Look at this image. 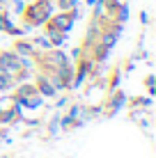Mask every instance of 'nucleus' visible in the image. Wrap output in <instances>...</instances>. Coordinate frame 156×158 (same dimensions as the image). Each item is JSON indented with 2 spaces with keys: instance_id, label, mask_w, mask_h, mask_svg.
Masks as SVG:
<instances>
[{
  "instance_id": "2eb2a0df",
  "label": "nucleus",
  "mask_w": 156,
  "mask_h": 158,
  "mask_svg": "<svg viewBox=\"0 0 156 158\" xmlns=\"http://www.w3.org/2000/svg\"><path fill=\"white\" fill-rule=\"evenodd\" d=\"M87 5H96V0H87Z\"/></svg>"
},
{
  "instance_id": "ddd939ff",
  "label": "nucleus",
  "mask_w": 156,
  "mask_h": 158,
  "mask_svg": "<svg viewBox=\"0 0 156 158\" xmlns=\"http://www.w3.org/2000/svg\"><path fill=\"white\" fill-rule=\"evenodd\" d=\"M35 44H37V46H41V48H46V51L51 48V41H48L46 37H39V39H35Z\"/></svg>"
},
{
  "instance_id": "9d476101",
  "label": "nucleus",
  "mask_w": 156,
  "mask_h": 158,
  "mask_svg": "<svg viewBox=\"0 0 156 158\" xmlns=\"http://www.w3.org/2000/svg\"><path fill=\"white\" fill-rule=\"evenodd\" d=\"M57 2V7L62 9V12H67V9H74V7H78V0H55Z\"/></svg>"
},
{
  "instance_id": "7ed1b4c3",
  "label": "nucleus",
  "mask_w": 156,
  "mask_h": 158,
  "mask_svg": "<svg viewBox=\"0 0 156 158\" xmlns=\"http://www.w3.org/2000/svg\"><path fill=\"white\" fill-rule=\"evenodd\" d=\"M14 103H19V106H25V108H37L41 103V94L37 92L35 85H21L19 89H16V94L12 96Z\"/></svg>"
},
{
  "instance_id": "0eeeda50",
  "label": "nucleus",
  "mask_w": 156,
  "mask_h": 158,
  "mask_svg": "<svg viewBox=\"0 0 156 158\" xmlns=\"http://www.w3.org/2000/svg\"><path fill=\"white\" fill-rule=\"evenodd\" d=\"M12 51L16 53V55H21V57H32V55H35V46H32L30 41H25V39L14 41V48H12Z\"/></svg>"
},
{
  "instance_id": "1a4fd4ad",
  "label": "nucleus",
  "mask_w": 156,
  "mask_h": 158,
  "mask_svg": "<svg viewBox=\"0 0 156 158\" xmlns=\"http://www.w3.org/2000/svg\"><path fill=\"white\" fill-rule=\"evenodd\" d=\"M14 85H16L14 76H12V73H7L5 69H0V92H7V89H12Z\"/></svg>"
},
{
  "instance_id": "f257e3e1",
  "label": "nucleus",
  "mask_w": 156,
  "mask_h": 158,
  "mask_svg": "<svg viewBox=\"0 0 156 158\" xmlns=\"http://www.w3.org/2000/svg\"><path fill=\"white\" fill-rule=\"evenodd\" d=\"M53 2L55 0H35L32 5L23 7V23L25 28H37V25H44L48 19H51V12H53Z\"/></svg>"
},
{
  "instance_id": "39448f33",
  "label": "nucleus",
  "mask_w": 156,
  "mask_h": 158,
  "mask_svg": "<svg viewBox=\"0 0 156 158\" xmlns=\"http://www.w3.org/2000/svg\"><path fill=\"white\" fill-rule=\"evenodd\" d=\"M35 87H37V92H39L41 96H55V87H53V83H51V78H48L46 73H39L37 76V83H35Z\"/></svg>"
},
{
  "instance_id": "9b49d317",
  "label": "nucleus",
  "mask_w": 156,
  "mask_h": 158,
  "mask_svg": "<svg viewBox=\"0 0 156 158\" xmlns=\"http://www.w3.org/2000/svg\"><path fill=\"white\" fill-rule=\"evenodd\" d=\"M120 67H115V69H112V71H110V83H108V87H110V89H115V87H117V83H120Z\"/></svg>"
},
{
  "instance_id": "423d86ee",
  "label": "nucleus",
  "mask_w": 156,
  "mask_h": 158,
  "mask_svg": "<svg viewBox=\"0 0 156 158\" xmlns=\"http://www.w3.org/2000/svg\"><path fill=\"white\" fill-rule=\"evenodd\" d=\"M44 25H46V23H44ZM46 39L51 41V46H62V44L67 41V32L55 30V28H51V25H46Z\"/></svg>"
},
{
  "instance_id": "6e6552de",
  "label": "nucleus",
  "mask_w": 156,
  "mask_h": 158,
  "mask_svg": "<svg viewBox=\"0 0 156 158\" xmlns=\"http://www.w3.org/2000/svg\"><path fill=\"white\" fill-rule=\"evenodd\" d=\"M122 103H124V92L112 89L110 99H108V103H106V110H108V115H112L115 110H120V106H122Z\"/></svg>"
},
{
  "instance_id": "20e7f679",
  "label": "nucleus",
  "mask_w": 156,
  "mask_h": 158,
  "mask_svg": "<svg viewBox=\"0 0 156 158\" xmlns=\"http://www.w3.org/2000/svg\"><path fill=\"white\" fill-rule=\"evenodd\" d=\"M76 19H78V9L74 7V9H67V12H60V14L51 16V19L46 21V25H51V28H55V30H62V32H69L74 28V21Z\"/></svg>"
},
{
  "instance_id": "4468645a",
  "label": "nucleus",
  "mask_w": 156,
  "mask_h": 158,
  "mask_svg": "<svg viewBox=\"0 0 156 158\" xmlns=\"http://www.w3.org/2000/svg\"><path fill=\"white\" fill-rule=\"evenodd\" d=\"M14 9L16 12H23V2H21V0H14Z\"/></svg>"
},
{
  "instance_id": "f8f14e48",
  "label": "nucleus",
  "mask_w": 156,
  "mask_h": 158,
  "mask_svg": "<svg viewBox=\"0 0 156 158\" xmlns=\"http://www.w3.org/2000/svg\"><path fill=\"white\" fill-rule=\"evenodd\" d=\"M145 87H147L149 94H156V87H154V76H147L145 78Z\"/></svg>"
},
{
  "instance_id": "f03ea898",
  "label": "nucleus",
  "mask_w": 156,
  "mask_h": 158,
  "mask_svg": "<svg viewBox=\"0 0 156 158\" xmlns=\"http://www.w3.org/2000/svg\"><path fill=\"white\" fill-rule=\"evenodd\" d=\"M0 69L12 73L16 83H23L28 78V62H25V57L16 55L14 51H0Z\"/></svg>"
}]
</instances>
